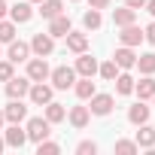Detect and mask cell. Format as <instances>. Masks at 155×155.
<instances>
[{
  "mask_svg": "<svg viewBox=\"0 0 155 155\" xmlns=\"http://www.w3.org/2000/svg\"><path fill=\"white\" fill-rule=\"evenodd\" d=\"M3 149H6V140H3V137H0V152H3Z\"/></svg>",
  "mask_w": 155,
  "mask_h": 155,
  "instance_id": "cell-39",
  "label": "cell"
},
{
  "mask_svg": "<svg viewBox=\"0 0 155 155\" xmlns=\"http://www.w3.org/2000/svg\"><path fill=\"white\" fill-rule=\"evenodd\" d=\"M116 152L119 155H134V152H140V146H137V140H116Z\"/></svg>",
  "mask_w": 155,
  "mask_h": 155,
  "instance_id": "cell-31",
  "label": "cell"
},
{
  "mask_svg": "<svg viewBox=\"0 0 155 155\" xmlns=\"http://www.w3.org/2000/svg\"><path fill=\"white\" fill-rule=\"evenodd\" d=\"M3 122H6V119H3V110H0V128H3Z\"/></svg>",
  "mask_w": 155,
  "mask_h": 155,
  "instance_id": "cell-40",
  "label": "cell"
},
{
  "mask_svg": "<svg viewBox=\"0 0 155 155\" xmlns=\"http://www.w3.org/2000/svg\"><path fill=\"white\" fill-rule=\"evenodd\" d=\"M97 152V143L94 140H82L79 146H76V155H94Z\"/></svg>",
  "mask_w": 155,
  "mask_h": 155,
  "instance_id": "cell-33",
  "label": "cell"
},
{
  "mask_svg": "<svg viewBox=\"0 0 155 155\" xmlns=\"http://www.w3.org/2000/svg\"><path fill=\"white\" fill-rule=\"evenodd\" d=\"M128 122H131V125H146V122H149V107H146V101H137V104L128 110Z\"/></svg>",
  "mask_w": 155,
  "mask_h": 155,
  "instance_id": "cell-21",
  "label": "cell"
},
{
  "mask_svg": "<svg viewBox=\"0 0 155 155\" xmlns=\"http://www.w3.org/2000/svg\"><path fill=\"white\" fill-rule=\"evenodd\" d=\"M70 31H73V21H70V15H67V12H61V15L49 18V34H52V37H67Z\"/></svg>",
  "mask_w": 155,
  "mask_h": 155,
  "instance_id": "cell-11",
  "label": "cell"
},
{
  "mask_svg": "<svg viewBox=\"0 0 155 155\" xmlns=\"http://www.w3.org/2000/svg\"><path fill=\"white\" fill-rule=\"evenodd\" d=\"M113 61L119 64V70H131V67L137 64V52H134L131 46H122V49H116V55H113Z\"/></svg>",
  "mask_w": 155,
  "mask_h": 155,
  "instance_id": "cell-15",
  "label": "cell"
},
{
  "mask_svg": "<svg viewBox=\"0 0 155 155\" xmlns=\"http://www.w3.org/2000/svg\"><path fill=\"white\" fill-rule=\"evenodd\" d=\"M6 12H9V6H6V0H0V18H6Z\"/></svg>",
  "mask_w": 155,
  "mask_h": 155,
  "instance_id": "cell-37",
  "label": "cell"
},
{
  "mask_svg": "<svg viewBox=\"0 0 155 155\" xmlns=\"http://www.w3.org/2000/svg\"><path fill=\"white\" fill-rule=\"evenodd\" d=\"M64 40H67V49H70L73 55H82V52H88V34H85V31H70Z\"/></svg>",
  "mask_w": 155,
  "mask_h": 155,
  "instance_id": "cell-10",
  "label": "cell"
},
{
  "mask_svg": "<svg viewBox=\"0 0 155 155\" xmlns=\"http://www.w3.org/2000/svg\"><path fill=\"white\" fill-rule=\"evenodd\" d=\"M0 58H3V52H0Z\"/></svg>",
  "mask_w": 155,
  "mask_h": 155,
  "instance_id": "cell-42",
  "label": "cell"
},
{
  "mask_svg": "<svg viewBox=\"0 0 155 155\" xmlns=\"http://www.w3.org/2000/svg\"><path fill=\"white\" fill-rule=\"evenodd\" d=\"M61 12H64V0H43L40 3V15L43 18H55Z\"/></svg>",
  "mask_w": 155,
  "mask_h": 155,
  "instance_id": "cell-26",
  "label": "cell"
},
{
  "mask_svg": "<svg viewBox=\"0 0 155 155\" xmlns=\"http://www.w3.org/2000/svg\"><path fill=\"white\" fill-rule=\"evenodd\" d=\"M70 3H76V0H70Z\"/></svg>",
  "mask_w": 155,
  "mask_h": 155,
  "instance_id": "cell-43",
  "label": "cell"
},
{
  "mask_svg": "<svg viewBox=\"0 0 155 155\" xmlns=\"http://www.w3.org/2000/svg\"><path fill=\"white\" fill-rule=\"evenodd\" d=\"M28 88H31V79H28V76H12V79L6 82V97H9V101L28 97Z\"/></svg>",
  "mask_w": 155,
  "mask_h": 155,
  "instance_id": "cell-8",
  "label": "cell"
},
{
  "mask_svg": "<svg viewBox=\"0 0 155 155\" xmlns=\"http://www.w3.org/2000/svg\"><path fill=\"white\" fill-rule=\"evenodd\" d=\"M146 9H149V15L155 18V0H146Z\"/></svg>",
  "mask_w": 155,
  "mask_h": 155,
  "instance_id": "cell-38",
  "label": "cell"
},
{
  "mask_svg": "<svg viewBox=\"0 0 155 155\" xmlns=\"http://www.w3.org/2000/svg\"><path fill=\"white\" fill-rule=\"evenodd\" d=\"M49 73H52V67L46 58H28V79L31 82H46Z\"/></svg>",
  "mask_w": 155,
  "mask_h": 155,
  "instance_id": "cell-5",
  "label": "cell"
},
{
  "mask_svg": "<svg viewBox=\"0 0 155 155\" xmlns=\"http://www.w3.org/2000/svg\"><path fill=\"white\" fill-rule=\"evenodd\" d=\"M125 6H131V9H143L146 0H125Z\"/></svg>",
  "mask_w": 155,
  "mask_h": 155,
  "instance_id": "cell-36",
  "label": "cell"
},
{
  "mask_svg": "<svg viewBox=\"0 0 155 155\" xmlns=\"http://www.w3.org/2000/svg\"><path fill=\"white\" fill-rule=\"evenodd\" d=\"M28 3H43V0H28Z\"/></svg>",
  "mask_w": 155,
  "mask_h": 155,
  "instance_id": "cell-41",
  "label": "cell"
},
{
  "mask_svg": "<svg viewBox=\"0 0 155 155\" xmlns=\"http://www.w3.org/2000/svg\"><path fill=\"white\" fill-rule=\"evenodd\" d=\"M113 82H116V94H134V82L137 79H134L131 73H122L119 70V76H116Z\"/></svg>",
  "mask_w": 155,
  "mask_h": 155,
  "instance_id": "cell-23",
  "label": "cell"
},
{
  "mask_svg": "<svg viewBox=\"0 0 155 155\" xmlns=\"http://www.w3.org/2000/svg\"><path fill=\"white\" fill-rule=\"evenodd\" d=\"M49 79H52V88L55 91H67V88H73V82H76V70L73 67H55L52 73H49Z\"/></svg>",
  "mask_w": 155,
  "mask_h": 155,
  "instance_id": "cell-2",
  "label": "cell"
},
{
  "mask_svg": "<svg viewBox=\"0 0 155 155\" xmlns=\"http://www.w3.org/2000/svg\"><path fill=\"white\" fill-rule=\"evenodd\" d=\"M28 58H31V43L12 40V43H9V49H6V61H12V64H21V61H28Z\"/></svg>",
  "mask_w": 155,
  "mask_h": 155,
  "instance_id": "cell-9",
  "label": "cell"
},
{
  "mask_svg": "<svg viewBox=\"0 0 155 155\" xmlns=\"http://www.w3.org/2000/svg\"><path fill=\"white\" fill-rule=\"evenodd\" d=\"M58 152H61V146H58V143H52L49 137L37 143V155H58Z\"/></svg>",
  "mask_w": 155,
  "mask_h": 155,
  "instance_id": "cell-30",
  "label": "cell"
},
{
  "mask_svg": "<svg viewBox=\"0 0 155 155\" xmlns=\"http://www.w3.org/2000/svg\"><path fill=\"white\" fill-rule=\"evenodd\" d=\"M134 21H137V9H131V6L113 9V25L116 28H125V25H134Z\"/></svg>",
  "mask_w": 155,
  "mask_h": 155,
  "instance_id": "cell-20",
  "label": "cell"
},
{
  "mask_svg": "<svg viewBox=\"0 0 155 155\" xmlns=\"http://www.w3.org/2000/svg\"><path fill=\"white\" fill-rule=\"evenodd\" d=\"M143 40H149V43L155 46V21H152V25H146V31H143Z\"/></svg>",
  "mask_w": 155,
  "mask_h": 155,
  "instance_id": "cell-34",
  "label": "cell"
},
{
  "mask_svg": "<svg viewBox=\"0 0 155 155\" xmlns=\"http://www.w3.org/2000/svg\"><path fill=\"white\" fill-rule=\"evenodd\" d=\"M9 18H12L15 25H28V21L34 18V6L28 3V0H21V3L9 6Z\"/></svg>",
  "mask_w": 155,
  "mask_h": 155,
  "instance_id": "cell-13",
  "label": "cell"
},
{
  "mask_svg": "<svg viewBox=\"0 0 155 155\" xmlns=\"http://www.w3.org/2000/svg\"><path fill=\"white\" fill-rule=\"evenodd\" d=\"M67 119H70V125H73L76 131H82V128L91 122V113H88V107H73V110L67 113Z\"/></svg>",
  "mask_w": 155,
  "mask_h": 155,
  "instance_id": "cell-17",
  "label": "cell"
},
{
  "mask_svg": "<svg viewBox=\"0 0 155 155\" xmlns=\"http://www.w3.org/2000/svg\"><path fill=\"white\" fill-rule=\"evenodd\" d=\"M97 73H101V79H107V82H113L116 76H119V64L110 58V61H104V64H97Z\"/></svg>",
  "mask_w": 155,
  "mask_h": 155,
  "instance_id": "cell-28",
  "label": "cell"
},
{
  "mask_svg": "<svg viewBox=\"0 0 155 155\" xmlns=\"http://www.w3.org/2000/svg\"><path fill=\"white\" fill-rule=\"evenodd\" d=\"M28 97H31V104H37V107H46V104L55 97V88H52V85H46V82H31V88H28Z\"/></svg>",
  "mask_w": 155,
  "mask_h": 155,
  "instance_id": "cell-6",
  "label": "cell"
},
{
  "mask_svg": "<svg viewBox=\"0 0 155 155\" xmlns=\"http://www.w3.org/2000/svg\"><path fill=\"white\" fill-rule=\"evenodd\" d=\"M137 128H140L137 137H134L137 146H140V149H155V128H152L149 122H146V125H137Z\"/></svg>",
  "mask_w": 155,
  "mask_h": 155,
  "instance_id": "cell-16",
  "label": "cell"
},
{
  "mask_svg": "<svg viewBox=\"0 0 155 155\" xmlns=\"http://www.w3.org/2000/svg\"><path fill=\"white\" fill-rule=\"evenodd\" d=\"M152 101H155V94H152Z\"/></svg>",
  "mask_w": 155,
  "mask_h": 155,
  "instance_id": "cell-44",
  "label": "cell"
},
{
  "mask_svg": "<svg viewBox=\"0 0 155 155\" xmlns=\"http://www.w3.org/2000/svg\"><path fill=\"white\" fill-rule=\"evenodd\" d=\"M101 25H104L101 9H91V6H88V9H85V15H82V28H85V31H97Z\"/></svg>",
  "mask_w": 155,
  "mask_h": 155,
  "instance_id": "cell-27",
  "label": "cell"
},
{
  "mask_svg": "<svg viewBox=\"0 0 155 155\" xmlns=\"http://www.w3.org/2000/svg\"><path fill=\"white\" fill-rule=\"evenodd\" d=\"M3 119H6L9 125H21V122L28 119V107L21 104V97H18V101H9V104L3 107Z\"/></svg>",
  "mask_w": 155,
  "mask_h": 155,
  "instance_id": "cell-7",
  "label": "cell"
},
{
  "mask_svg": "<svg viewBox=\"0 0 155 155\" xmlns=\"http://www.w3.org/2000/svg\"><path fill=\"white\" fill-rule=\"evenodd\" d=\"M119 43H122V46L137 49V46L143 43V31H140L137 25H125V28H122V34H119Z\"/></svg>",
  "mask_w": 155,
  "mask_h": 155,
  "instance_id": "cell-14",
  "label": "cell"
},
{
  "mask_svg": "<svg viewBox=\"0 0 155 155\" xmlns=\"http://www.w3.org/2000/svg\"><path fill=\"white\" fill-rule=\"evenodd\" d=\"M76 73H79V76H94L97 73V61L88 55V52H82L79 58H76V67H73Z\"/></svg>",
  "mask_w": 155,
  "mask_h": 155,
  "instance_id": "cell-18",
  "label": "cell"
},
{
  "mask_svg": "<svg viewBox=\"0 0 155 155\" xmlns=\"http://www.w3.org/2000/svg\"><path fill=\"white\" fill-rule=\"evenodd\" d=\"M88 101H91V104H88V113H91V116H110L113 107H116V97H113V94H97V91H94Z\"/></svg>",
  "mask_w": 155,
  "mask_h": 155,
  "instance_id": "cell-4",
  "label": "cell"
},
{
  "mask_svg": "<svg viewBox=\"0 0 155 155\" xmlns=\"http://www.w3.org/2000/svg\"><path fill=\"white\" fill-rule=\"evenodd\" d=\"M25 131H28V140H31V143H40V140H46V137L52 134V122H49L46 116H34V119H28Z\"/></svg>",
  "mask_w": 155,
  "mask_h": 155,
  "instance_id": "cell-1",
  "label": "cell"
},
{
  "mask_svg": "<svg viewBox=\"0 0 155 155\" xmlns=\"http://www.w3.org/2000/svg\"><path fill=\"white\" fill-rule=\"evenodd\" d=\"M15 76V64L12 61H0V82H9Z\"/></svg>",
  "mask_w": 155,
  "mask_h": 155,
  "instance_id": "cell-32",
  "label": "cell"
},
{
  "mask_svg": "<svg viewBox=\"0 0 155 155\" xmlns=\"http://www.w3.org/2000/svg\"><path fill=\"white\" fill-rule=\"evenodd\" d=\"M143 76H155V52H146V55H137V64H134Z\"/></svg>",
  "mask_w": 155,
  "mask_h": 155,
  "instance_id": "cell-25",
  "label": "cell"
},
{
  "mask_svg": "<svg viewBox=\"0 0 155 155\" xmlns=\"http://www.w3.org/2000/svg\"><path fill=\"white\" fill-rule=\"evenodd\" d=\"M31 52L37 55V58H49L52 52H55V37L46 31V34H34V40H31Z\"/></svg>",
  "mask_w": 155,
  "mask_h": 155,
  "instance_id": "cell-3",
  "label": "cell"
},
{
  "mask_svg": "<svg viewBox=\"0 0 155 155\" xmlns=\"http://www.w3.org/2000/svg\"><path fill=\"white\" fill-rule=\"evenodd\" d=\"M73 91H76V97H79V101H88L97 88H94V82H91V76H82V79L73 82Z\"/></svg>",
  "mask_w": 155,
  "mask_h": 155,
  "instance_id": "cell-22",
  "label": "cell"
},
{
  "mask_svg": "<svg viewBox=\"0 0 155 155\" xmlns=\"http://www.w3.org/2000/svg\"><path fill=\"white\" fill-rule=\"evenodd\" d=\"M134 94L140 101H152V94H155V76H143L140 82H134Z\"/></svg>",
  "mask_w": 155,
  "mask_h": 155,
  "instance_id": "cell-19",
  "label": "cell"
},
{
  "mask_svg": "<svg viewBox=\"0 0 155 155\" xmlns=\"http://www.w3.org/2000/svg\"><path fill=\"white\" fill-rule=\"evenodd\" d=\"M15 28H18V25H15L12 18H9V21L0 18V43H12V40H15Z\"/></svg>",
  "mask_w": 155,
  "mask_h": 155,
  "instance_id": "cell-29",
  "label": "cell"
},
{
  "mask_svg": "<svg viewBox=\"0 0 155 155\" xmlns=\"http://www.w3.org/2000/svg\"><path fill=\"white\" fill-rule=\"evenodd\" d=\"M3 140H6V146H9V149H21V146L28 143V131H25L21 125H9V128H6V134H3Z\"/></svg>",
  "mask_w": 155,
  "mask_h": 155,
  "instance_id": "cell-12",
  "label": "cell"
},
{
  "mask_svg": "<svg viewBox=\"0 0 155 155\" xmlns=\"http://www.w3.org/2000/svg\"><path fill=\"white\" fill-rule=\"evenodd\" d=\"M46 119H49L52 125L64 122V119H67V110H64V104H58V101H49V104H46Z\"/></svg>",
  "mask_w": 155,
  "mask_h": 155,
  "instance_id": "cell-24",
  "label": "cell"
},
{
  "mask_svg": "<svg viewBox=\"0 0 155 155\" xmlns=\"http://www.w3.org/2000/svg\"><path fill=\"white\" fill-rule=\"evenodd\" d=\"M110 3H113V0H88L91 9H110Z\"/></svg>",
  "mask_w": 155,
  "mask_h": 155,
  "instance_id": "cell-35",
  "label": "cell"
}]
</instances>
